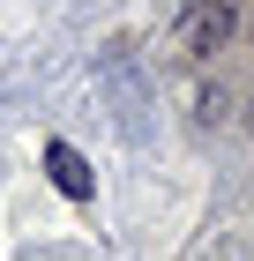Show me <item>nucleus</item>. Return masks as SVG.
<instances>
[{"label":"nucleus","instance_id":"f257e3e1","mask_svg":"<svg viewBox=\"0 0 254 261\" xmlns=\"http://www.w3.org/2000/svg\"><path fill=\"white\" fill-rule=\"evenodd\" d=\"M224 38H232V8H224V0H195L187 22H179V45H187L195 60H210V53H224Z\"/></svg>","mask_w":254,"mask_h":261},{"label":"nucleus","instance_id":"f03ea898","mask_svg":"<svg viewBox=\"0 0 254 261\" xmlns=\"http://www.w3.org/2000/svg\"><path fill=\"white\" fill-rule=\"evenodd\" d=\"M45 172H53V187H60L67 201H90V194H98V179H90L82 149H67V142H45Z\"/></svg>","mask_w":254,"mask_h":261},{"label":"nucleus","instance_id":"7ed1b4c3","mask_svg":"<svg viewBox=\"0 0 254 261\" xmlns=\"http://www.w3.org/2000/svg\"><path fill=\"white\" fill-rule=\"evenodd\" d=\"M247 30H254V15H247Z\"/></svg>","mask_w":254,"mask_h":261}]
</instances>
